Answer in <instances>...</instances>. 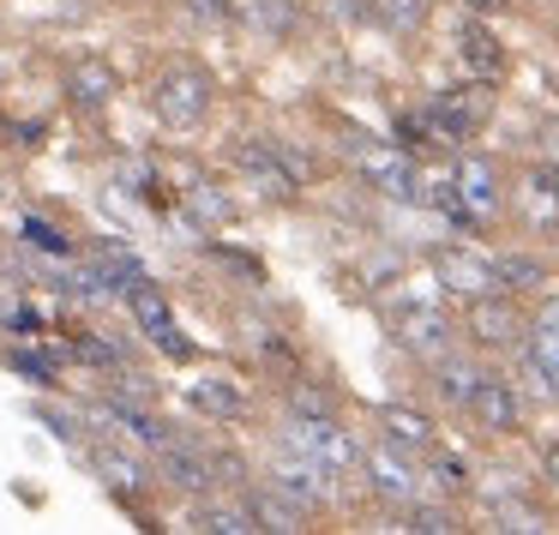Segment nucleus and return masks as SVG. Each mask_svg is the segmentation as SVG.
Masks as SVG:
<instances>
[{"instance_id": "nucleus-33", "label": "nucleus", "mask_w": 559, "mask_h": 535, "mask_svg": "<svg viewBox=\"0 0 559 535\" xmlns=\"http://www.w3.org/2000/svg\"><path fill=\"white\" fill-rule=\"evenodd\" d=\"M67 355H37V349H7V367L13 373H25L31 385H55V373H61Z\"/></svg>"}, {"instance_id": "nucleus-37", "label": "nucleus", "mask_w": 559, "mask_h": 535, "mask_svg": "<svg viewBox=\"0 0 559 535\" xmlns=\"http://www.w3.org/2000/svg\"><path fill=\"white\" fill-rule=\"evenodd\" d=\"M79 361L85 367H103V373H121V349H115V343H103V337H79Z\"/></svg>"}, {"instance_id": "nucleus-10", "label": "nucleus", "mask_w": 559, "mask_h": 535, "mask_svg": "<svg viewBox=\"0 0 559 535\" xmlns=\"http://www.w3.org/2000/svg\"><path fill=\"white\" fill-rule=\"evenodd\" d=\"M97 415L115 427V433L127 439V445H145V451H163L175 439V427L163 421L157 409H151V397H127V391H109V397H97Z\"/></svg>"}, {"instance_id": "nucleus-29", "label": "nucleus", "mask_w": 559, "mask_h": 535, "mask_svg": "<svg viewBox=\"0 0 559 535\" xmlns=\"http://www.w3.org/2000/svg\"><path fill=\"white\" fill-rule=\"evenodd\" d=\"M493 271H499V289H506V295H530V289H542V283H547V265L535 253H499Z\"/></svg>"}, {"instance_id": "nucleus-1", "label": "nucleus", "mask_w": 559, "mask_h": 535, "mask_svg": "<svg viewBox=\"0 0 559 535\" xmlns=\"http://www.w3.org/2000/svg\"><path fill=\"white\" fill-rule=\"evenodd\" d=\"M211 103H217V85H211V73L193 61L163 67L157 85H151V115H157L169 133H199V127L211 121Z\"/></svg>"}, {"instance_id": "nucleus-12", "label": "nucleus", "mask_w": 559, "mask_h": 535, "mask_svg": "<svg viewBox=\"0 0 559 535\" xmlns=\"http://www.w3.org/2000/svg\"><path fill=\"white\" fill-rule=\"evenodd\" d=\"M433 277L445 295H457V301H475V295H493L499 289V271L487 253H475V247H439L433 253Z\"/></svg>"}, {"instance_id": "nucleus-7", "label": "nucleus", "mask_w": 559, "mask_h": 535, "mask_svg": "<svg viewBox=\"0 0 559 535\" xmlns=\"http://www.w3.org/2000/svg\"><path fill=\"white\" fill-rule=\"evenodd\" d=\"M463 331H469L475 349H518L523 331H530V319H523L518 295L493 289V295H475V301H469V319H463Z\"/></svg>"}, {"instance_id": "nucleus-35", "label": "nucleus", "mask_w": 559, "mask_h": 535, "mask_svg": "<svg viewBox=\"0 0 559 535\" xmlns=\"http://www.w3.org/2000/svg\"><path fill=\"white\" fill-rule=\"evenodd\" d=\"M427 7H433V0H373V13L385 19L391 31H421L427 25Z\"/></svg>"}, {"instance_id": "nucleus-28", "label": "nucleus", "mask_w": 559, "mask_h": 535, "mask_svg": "<svg viewBox=\"0 0 559 535\" xmlns=\"http://www.w3.org/2000/svg\"><path fill=\"white\" fill-rule=\"evenodd\" d=\"M193 530H205V535H259V523H253V511H247V499H223V506H199Z\"/></svg>"}, {"instance_id": "nucleus-20", "label": "nucleus", "mask_w": 559, "mask_h": 535, "mask_svg": "<svg viewBox=\"0 0 559 535\" xmlns=\"http://www.w3.org/2000/svg\"><path fill=\"white\" fill-rule=\"evenodd\" d=\"M379 433H385V445L409 451V457H427V451L439 445V427H433V415L409 409V403H385V409H379Z\"/></svg>"}, {"instance_id": "nucleus-34", "label": "nucleus", "mask_w": 559, "mask_h": 535, "mask_svg": "<svg viewBox=\"0 0 559 535\" xmlns=\"http://www.w3.org/2000/svg\"><path fill=\"white\" fill-rule=\"evenodd\" d=\"M283 409H289V415H337V397H331L325 385H307V379H295L289 397H283Z\"/></svg>"}, {"instance_id": "nucleus-9", "label": "nucleus", "mask_w": 559, "mask_h": 535, "mask_svg": "<svg viewBox=\"0 0 559 535\" xmlns=\"http://www.w3.org/2000/svg\"><path fill=\"white\" fill-rule=\"evenodd\" d=\"M391 337H397L409 355L433 361V355H445V349H451L457 325H451V313H445V307H433V301H403L397 313H391Z\"/></svg>"}, {"instance_id": "nucleus-5", "label": "nucleus", "mask_w": 559, "mask_h": 535, "mask_svg": "<svg viewBox=\"0 0 559 535\" xmlns=\"http://www.w3.org/2000/svg\"><path fill=\"white\" fill-rule=\"evenodd\" d=\"M451 199H457L463 223L499 217V211H506V175H499V163L481 157V151H463V157L451 163Z\"/></svg>"}, {"instance_id": "nucleus-19", "label": "nucleus", "mask_w": 559, "mask_h": 535, "mask_svg": "<svg viewBox=\"0 0 559 535\" xmlns=\"http://www.w3.org/2000/svg\"><path fill=\"white\" fill-rule=\"evenodd\" d=\"M91 469H97L121 499H139V494H145V482H151L139 445H115V439H97V445H91Z\"/></svg>"}, {"instance_id": "nucleus-11", "label": "nucleus", "mask_w": 559, "mask_h": 535, "mask_svg": "<svg viewBox=\"0 0 559 535\" xmlns=\"http://www.w3.org/2000/svg\"><path fill=\"white\" fill-rule=\"evenodd\" d=\"M127 307H133L139 337L157 343V349L169 355V361H187V355H193V343L181 337V325H175V307H169V295H163L157 283H139V289L127 295Z\"/></svg>"}, {"instance_id": "nucleus-42", "label": "nucleus", "mask_w": 559, "mask_h": 535, "mask_svg": "<svg viewBox=\"0 0 559 535\" xmlns=\"http://www.w3.org/2000/svg\"><path fill=\"white\" fill-rule=\"evenodd\" d=\"M554 397H559V391H554Z\"/></svg>"}, {"instance_id": "nucleus-27", "label": "nucleus", "mask_w": 559, "mask_h": 535, "mask_svg": "<svg viewBox=\"0 0 559 535\" xmlns=\"http://www.w3.org/2000/svg\"><path fill=\"white\" fill-rule=\"evenodd\" d=\"M235 19L253 25L259 37H289L295 31V0H235Z\"/></svg>"}, {"instance_id": "nucleus-17", "label": "nucleus", "mask_w": 559, "mask_h": 535, "mask_svg": "<svg viewBox=\"0 0 559 535\" xmlns=\"http://www.w3.org/2000/svg\"><path fill=\"white\" fill-rule=\"evenodd\" d=\"M157 469H163V482H169L175 494H187V499H205L211 487H217V475H211V451L181 445V439H169V445L157 451Z\"/></svg>"}, {"instance_id": "nucleus-8", "label": "nucleus", "mask_w": 559, "mask_h": 535, "mask_svg": "<svg viewBox=\"0 0 559 535\" xmlns=\"http://www.w3.org/2000/svg\"><path fill=\"white\" fill-rule=\"evenodd\" d=\"M355 175H361L379 199H421V169H415V157L397 145H355Z\"/></svg>"}, {"instance_id": "nucleus-14", "label": "nucleus", "mask_w": 559, "mask_h": 535, "mask_svg": "<svg viewBox=\"0 0 559 535\" xmlns=\"http://www.w3.org/2000/svg\"><path fill=\"white\" fill-rule=\"evenodd\" d=\"M518 211L535 235H559V163H535L518 175Z\"/></svg>"}, {"instance_id": "nucleus-6", "label": "nucleus", "mask_w": 559, "mask_h": 535, "mask_svg": "<svg viewBox=\"0 0 559 535\" xmlns=\"http://www.w3.org/2000/svg\"><path fill=\"white\" fill-rule=\"evenodd\" d=\"M139 283H151L145 259H139L133 247H121V241H97V247H91V259L79 265V283H73V289L91 295V301H109V295H121V301H127Z\"/></svg>"}, {"instance_id": "nucleus-32", "label": "nucleus", "mask_w": 559, "mask_h": 535, "mask_svg": "<svg viewBox=\"0 0 559 535\" xmlns=\"http://www.w3.org/2000/svg\"><path fill=\"white\" fill-rule=\"evenodd\" d=\"M427 487H439V494H463L469 487V469H463V457H451V451H427Z\"/></svg>"}, {"instance_id": "nucleus-21", "label": "nucleus", "mask_w": 559, "mask_h": 535, "mask_svg": "<svg viewBox=\"0 0 559 535\" xmlns=\"http://www.w3.org/2000/svg\"><path fill=\"white\" fill-rule=\"evenodd\" d=\"M187 409L205 415V421H217V427H235L247 415V391L235 385V379L211 373V379H193V385H187Z\"/></svg>"}, {"instance_id": "nucleus-40", "label": "nucleus", "mask_w": 559, "mask_h": 535, "mask_svg": "<svg viewBox=\"0 0 559 535\" xmlns=\"http://www.w3.org/2000/svg\"><path fill=\"white\" fill-rule=\"evenodd\" d=\"M542 475H547V487H559V445H547V457H542Z\"/></svg>"}, {"instance_id": "nucleus-2", "label": "nucleus", "mask_w": 559, "mask_h": 535, "mask_svg": "<svg viewBox=\"0 0 559 535\" xmlns=\"http://www.w3.org/2000/svg\"><path fill=\"white\" fill-rule=\"evenodd\" d=\"M481 121H487V85L475 79V85L439 91L421 115L403 121V133H427L433 145H469V139L481 133Z\"/></svg>"}, {"instance_id": "nucleus-22", "label": "nucleus", "mask_w": 559, "mask_h": 535, "mask_svg": "<svg viewBox=\"0 0 559 535\" xmlns=\"http://www.w3.org/2000/svg\"><path fill=\"white\" fill-rule=\"evenodd\" d=\"M115 91L121 85H115V73L97 61V55H79V61L67 67V97H73L79 115H103L115 103Z\"/></svg>"}, {"instance_id": "nucleus-16", "label": "nucleus", "mask_w": 559, "mask_h": 535, "mask_svg": "<svg viewBox=\"0 0 559 535\" xmlns=\"http://www.w3.org/2000/svg\"><path fill=\"white\" fill-rule=\"evenodd\" d=\"M367 487H373L385 506H409V499L421 494V475H415L409 451L379 445V451H367Z\"/></svg>"}, {"instance_id": "nucleus-26", "label": "nucleus", "mask_w": 559, "mask_h": 535, "mask_svg": "<svg viewBox=\"0 0 559 535\" xmlns=\"http://www.w3.org/2000/svg\"><path fill=\"white\" fill-rule=\"evenodd\" d=\"M475 385H481V367H475V361H463V355H451V349L433 355V391L451 403V409H463Z\"/></svg>"}, {"instance_id": "nucleus-4", "label": "nucleus", "mask_w": 559, "mask_h": 535, "mask_svg": "<svg viewBox=\"0 0 559 535\" xmlns=\"http://www.w3.org/2000/svg\"><path fill=\"white\" fill-rule=\"evenodd\" d=\"M229 175L241 187H253L259 199H271V205H283V199L301 193V169H295V163L283 157V145H271V139H235L229 145Z\"/></svg>"}, {"instance_id": "nucleus-39", "label": "nucleus", "mask_w": 559, "mask_h": 535, "mask_svg": "<svg viewBox=\"0 0 559 535\" xmlns=\"http://www.w3.org/2000/svg\"><path fill=\"white\" fill-rule=\"evenodd\" d=\"M542 151H547V163H559V115L542 127Z\"/></svg>"}, {"instance_id": "nucleus-31", "label": "nucleus", "mask_w": 559, "mask_h": 535, "mask_svg": "<svg viewBox=\"0 0 559 535\" xmlns=\"http://www.w3.org/2000/svg\"><path fill=\"white\" fill-rule=\"evenodd\" d=\"M397 530H415V535H451V530H463V523H457V511H451V506H415V499H409V511H403Z\"/></svg>"}, {"instance_id": "nucleus-18", "label": "nucleus", "mask_w": 559, "mask_h": 535, "mask_svg": "<svg viewBox=\"0 0 559 535\" xmlns=\"http://www.w3.org/2000/svg\"><path fill=\"white\" fill-rule=\"evenodd\" d=\"M523 361H530V373L542 379L547 391H559V295L535 307L530 343H523Z\"/></svg>"}, {"instance_id": "nucleus-13", "label": "nucleus", "mask_w": 559, "mask_h": 535, "mask_svg": "<svg viewBox=\"0 0 559 535\" xmlns=\"http://www.w3.org/2000/svg\"><path fill=\"white\" fill-rule=\"evenodd\" d=\"M463 415H469V421L481 427V433H499V439L523 433V403H518V391H511L506 379H493V373H481V385L469 391Z\"/></svg>"}, {"instance_id": "nucleus-24", "label": "nucleus", "mask_w": 559, "mask_h": 535, "mask_svg": "<svg viewBox=\"0 0 559 535\" xmlns=\"http://www.w3.org/2000/svg\"><path fill=\"white\" fill-rule=\"evenodd\" d=\"M247 511H253V523L265 535H301L307 530V506H295L289 494H277V487H259V494H247Z\"/></svg>"}, {"instance_id": "nucleus-23", "label": "nucleus", "mask_w": 559, "mask_h": 535, "mask_svg": "<svg viewBox=\"0 0 559 535\" xmlns=\"http://www.w3.org/2000/svg\"><path fill=\"white\" fill-rule=\"evenodd\" d=\"M457 61L469 67V79H481V85H493L499 73H506V49H499V37L481 25V19H469L457 37Z\"/></svg>"}, {"instance_id": "nucleus-38", "label": "nucleus", "mask_w": 559, "mask_h": 535, "mask_svg": "<svg viewBox=\"0 0 559 535\" xmlns=\"http://www.w3.org/2000/svg\"><path fill=\"white\" fill-rule=\"evenodd\" d=\"M181 7L199 19V25H229L235 19V0H181Z\"/></svg>"}, {"instance_id": "nucleus-3", "label": "nucleus", "mask_w": 559, "mask_h": 535, "mask_svg": "<svg viewBox=\"0 0 559 535\" xmlns=\"http://www.w3.org/2000/svg\"><path fill=\"white\" fill-rule=\"evenodd\" d=\"M283 451L319 463L331 475H349L361 463V445L349 439V427H337V415H289L283 421Z\"/></svg>"}, {"instance_id": "nucleus-25", "label": "nucleus", "mask_w": 559, "mask_h": 535, "mask_svg": "<svg viewBox=\"0 0 559 535\" xmlns=\"http://www.w3.org/2000/svg\"><path fill=\"white\" fill-rule=\"evenodd\" d=\"M181 205L193 211L199 223H211V229H217V223H229V217H235V199L223 193V187L211 181V175H199V169H193V175H187V181H181Z\"/></svg>"}, {"instance_id": "nucleus-15", "label": "nucleus", "mask_w": 559, "mask_h": 535, "mask_svg": "<svg viewBox=\"0 0 559 535\" xmlns=\"http://www.w3.org/2000/svg\"><path fill=\"white\" fill-rule=\"evenodd\" d=\"M271 487L289 494L295 506L319 511V506H331V494H337V475L319 469V463H307V457H295V451H283V457L271 463Z\"/></svg>"}, {"instance_id": "nucleus-41", "label": "nucleus", "mask_w": 559, "mask_h": 535, "mask_svg": "<svg viewBox=\"0 0 559 535\" xmlns=\"http://www.w3.org/2000/svg\"><path fill=\"white\" fill-rule=\"evenodd\" d=\"M463 7H469L475 19H487V13H499V7H506V0H463Z\"/></svg>"}, {"instance_id": "nucleus-30", "label": "nucleus", "mask_w": 559, "mask_h": 535, "mask_svg": "<svg viewBox=\"0 0 559 535\" xmlns=\"http://www.w3.org/2000/svg\"><path fill=\"white\" fill-rule=\"evenodd\" d=\"M0 331H25V337H37V331H43L37 307H31L13 283H0Z\"/></svg>"}, {"instance_id": "nucleus-36", "label": "nucleus", "mask_w": 559, "mask_h": 535, "mask_svg": "<svg viewBox=\"0 0 559 535\" xmlns=\"http://www.w3.org/2000/svg\"><path fill=\"white\" fill-rule=\"evenodd\" d=\"M19 235H25V247H37V253H55V259H73V241H67L55 223H43V217H25L19 223Z\"/></svg>"}]
</instances>
